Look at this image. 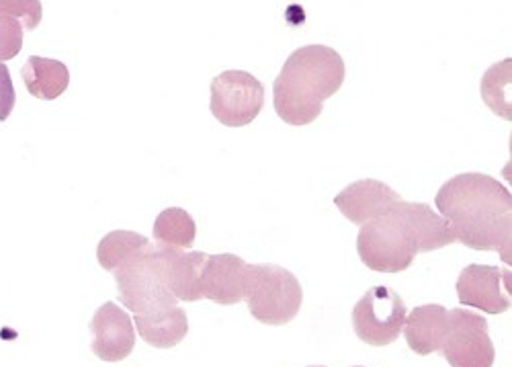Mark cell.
I'll list each match as a JSON object with an SVG mask.
<instances>
[{
    "label": "cell",
    "instance_id": "16",
    "mask_svg": "<svg viewBox=\"0 0 512 367\" xmlns=\"http://www.w3.org/2000/svg\"><path fill=\"white\" fill-rule=\"evenodd\" d=\"M138 335L156 349H170L185 341L189 333L187 312L181 306L152 314V316H134Z\"/></svg>",
    "mask_w": 512,
    "mask_h": 367
},
{
    "label": "cell",
    "instance_id": "13",
    "mask_svg": "<svg viewBox=\"0 0 512 367\" xmlns=\"http://www.w3.org/2000/svg\"><path fill=\"white\" fill-rule=\"evenodd\" d=\"M162 271L168 290L181 302H197L203 300L201 292V277L207 263V253H183V251H170L158 249Z\"/></svg>",
    "mask_w": 512,
    "mask_h": 367
},
{
    "label": "cell",
    "instance_id": "19",
    "mask_svg": "<svg viewBox=\"0 0 512 367\" xmlns=\"http://www.w3.org/2000/svg\"><path fill=\"white\" fill-rule=\"evenodd\" d=\"M510 68H512V60H504L492 68L486 70L484 80H482V97L486 101V105L498 113L500 117H504L506 121H512V99H510Z\"/></svg>",
    "mask_w": 512,
    "mask_h": 367
},
{
    "label": "cell",
    "instance_id": "23",
    "mask_svg": "<svg viewBox=\"0 0 512 367\" xmlns=\"http://www.w3.org/2000/svg\"><path fill=\"white\" fill-rule=\"evenodd\" d=\"M316 367H322V365H316Z\"/></svg>",
    "mask_w": 512,
    "mask_h": 367
},
{
    "label": "cell",
    "instance_id": "21",
    "mask_svg": "<svg viewBox=\"0 0 512 367\" xmlns=\"http://www.w3.org/2000/svg\"><path fill=\"white\" fill-rule=\"evenodd\" d=\"M0 15L17 19L23 29H35L41 23V3L37 0H0Z\"/></svg>",
    "mask_w": 512,
    "mask_h": 367
},
{
    "label": "cell",
    "instance_id": "15",
    "mask_svg": "<svg viewBox=\"0 0 512 367\" xmlns=\"http://www.w3.org/2000/svg\"><path fill=\"white\" fill-rule=\"evenodd\" d=\"M21 74L29 95L44 101H54L62 97L70 85L68 66L52 58L31 56L23 66Z\"/></svg>",
    "mask_w": 512,
    "mask_h": 367
},
{
    "label": "cell",
    "instance_id": "6",
    "mask_svg": "<svg viewBox=\"0 0 512 367\" xmlns=\"http://www.w3.org/2000/svg\"><path fill=\"white\" fill-rule=\"evenodd\" d=\"M209 89V109L228 128H244L263 111L265 87L250 72L226 70L211 80Z\"/></svg>",
    "mask_w": 512,
    "mask_h": 367
},
{
    "label": "cell",
    "instance_id": "2",
    "mask_svg": "<svg viewBox=\"0 0 512 367\" xmlns=\"http://www.w3.org/2000/svg\"><path fill=\"white\" fill-rule=\"evenodd\" d=\"M435 203L459 242L474 251H498L510 267L512 195L502 183L484 173H461L439 189Z\"/></svg>",
    "mask_w": 512,
    "mask_h": 367
},
{
    "label": "cell",
    "instance_id": "22",
    "mask_svg": "<svg viewBox=\"0 0 512 367\" xmlns=\"http://www.w3.org/2000/svg\"><path fill=\"white\" fill-rule=\"evenodd\" d=\"M15 87H13V80H11V72L5 64H0V121H7L9 115L15 109Z\"/></svg>",
    "mask_w": 512,
    "mask_h": 367
},
{
    "label": "cell",
    "instance_id": "18",
    "mask_svg": "<svg viewBox=\"0 0 512 367\" xmlns=\"http://www.w3.org/2000/svg\"><path fill=\"white\" fill-rule=\"evenodd\" d=\"M150 247H152V242L138 232L115 230V232H109L107 236H103V240L99 242L97 259L103 269L113 273L121 263H125L127 259H132L134 255H138Z\"/></svg>",
    "mask_w": 512,
    "mask_h": 367
},
{
    "label": "cell",
    "instance_id": "11",
    "mask_svg": "<svg viewBox=\"0 0 512 367\" xmlns=\"http://www.w3.org/2000/svg\"><path fill=\"white\" fill-rule=\"evenodd\" d=\"M246 267L248 263L230 253L209 255L201 277L203 298L222 306L240 304L246 288Z\"/></svg>",
    "mask_w": 512,
    "mask_h": 367
},
{
    "label": "cell",
    "instance_id": "4",
    "mask_svg": "<svg viewBox=\"0 0 512 367\" xmlns=\"http://www.w3.org/2000/svg\"><path fill=\"white\" fill-rule=\"evenodd\" d=\"M244 300L256 320L283 326L300 314L304 290L300 279L281 265L248 263Z\"/></svg>",
    "mask_w": 512,
    "mask_h": 367
},
{
    "label": "cell",
    "instance_id": "3",
    "mask_svg": "<svg viewBox=\"0 0 512 367\" xmlns=\"http://www.w3.org/2000/svg\"><path fill=\"white\" fill-rule=\"evenodd\" d=\"M347 76L343 56L328 46L295 50L273 83V105L289 126H308L324 109V101L338 93Z\"/></svg>",
    "mask_w": 512,
    "mask_h": 367
},
{
    "label": "cell",
    "instance_id": "14",
    "mask_svg": "<svg viewBox=\"0 0 512 367\" xmlns=\"http://www.w3.org/2000/svg\"><path fill=\"white\" fill-rule=\"evenodd\" d=\"M449 333V310L439 304H426L406 314L404 337L416 355H431L441 351Z\"/></svg>",
    "mask_w": 512,
    "mask_h": 367
},
{
    "label": "cell",
    "instance_id": "1",
    "mask_svg": "<svg viewBox=\"0 0 512 367\" xmlns=\"http://www.w3.org/2000/svg\"><path fill=\"white\" fill-rule=\"evenodd\" d=\"M457 242L451 224L426 203L396 201L361 226L357 253L379 273H400L418 253H433Z\"/></svg>",
    "mask_w": 512,
    "mask_h": 367
},
{
    "label": "cell",
    "instance_id": "8",
    "mask_svg": "<svg viewBox=\"0 0 512 367\" xmlns=\"http://www.w3.org/2000/svg\"><path fill=\"white\" fill-rule=\"evenodd\" d=\"M439 353L451 367H492L496 351L488 320L463 308L449 310V333Z\"/></svg>",
    "mask_w": 512,
    "mask_h": 367
},
{
    "label": "cell",
    "instance_id": "20",
    "mask_svg": "<svg viewBox=\"0 0 512 367\" xmlns=\"http://www.w3.org/2000/svg\"><path fill=\"white\" fill-rule=\"evenodd\" d=\"M23 25L7 15H0V64L19 56L23 50Z\"/></svg>",
    "mask_w": 512,
    "mask_h": 367
},
{
    "label": "cell",
    "instance_id": "10",
    "mask_svg": "<svg viewBox=\"0 0 512 367\" xmlns=\"http://www.w3.org/2000/svg\"><path fill=\"white\" fill-rule=\"evenodd\" d=\"M93 353L109 363L130 357L136 347V331L132 318L115 302H105L91 320Z\"/></svg>",
    "mask_w": 512,
    "mask_h": 367
},
{
    "label": "cell",
    "instance_id": "7",
    "mask_svg": "<svg viewBox=\"0 0 512 367\" xmlns=\"http://www.w3.org/2000/svg\"><path fill=\"white\" fill-rule=\"evenodd\" d=\"M406 314L408 310L400 294L386 285H377L353 308L355 335L371 347L392 345L402 335Z\"/></svg>",
    "mask_w": 512,
    "mask_h": 367
},
{
    "label": "cell",
    "instance_id": "9",
    "mask_svg": "<svg viewBox=\"0 0 512 367\" xmlns=\"http://www.w3.org/2000/svg\"><path fill=\"white\" fill-rule=\"evenodd\" d=\"M457 298L486 314L506 312L510 308V269L467 265L457 279Z\"/></svg>",
    "mask_w": 512,
    "mask_h": 367
},
{
    "label": "cell",
    "instance_id": "17",
    "mask_svg": "<svg viewBox=\"0 0 512 367\" xmlns=\"http://www.w3.org/2000/svg\"><path fill=\"white\" fill-rule=\"evenodd\" d=\"M158 249L187 251L193 247L197 236V224L189 212L181 208H168L158 214L152 232Z\"/></svg>",
    "mask_w": 512,
    "mask_h": 367
},
{
    "label": "cell",
    "instance_id": "12",
    "mask_svg": "<svg viewBox=\"0 0 512 367\" xmlns=\"http://www.w3.org/2000/svg\"><path fill=\"white\" fill-rule=\"evenodd\" d=\"M400 199V193L394 191L388 183L375 179H361L340 191L334 197V203L347 220H351L357 226H363Z\"/></svg>",
    "mask_w": 512,
    "mask_h": 367
},
{
    "label": "cell",
    "instance_id": "5",
    "mask_svg": "<svg viewBox=\"0 0 512 367\" xmlns=\"http://www.w3.org/2000/svg\"><path fill=\"white\" fill-rule=\"evenodd\" d=\"M119 302L134 316H152L179 306L168 290L158 247H152L121 263L115 271Z\"/></svg>",
    "mask_w": 512,
    "mask_h": 367
}]
</instances>
